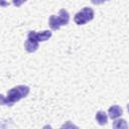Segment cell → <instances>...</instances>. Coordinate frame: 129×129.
Wrapping results in <instances>:
<instances>
[{"label": "cell", "mask_w": 129, "mask_h": 129, "mask_svg": "<svg viewBox=\"0 0 129 129\" xmlns=\"http://www.w3.org/2000/svg\"><path fill=\"white\" fill-rule=\"evenodd\" d=\"M29 94V87L24 86V85H19L11 90L8 91L7 97H4L3 95L1 96V103L3 105H8L11 106L14 103L20 101L22 98H25Z\"/></svg>", "instance_id": "cell-1"}, {"label": "cell", "mask_w": 129, "mask_h": 129, "mask_svg": "<svg viewBox=\"0 0 129 129\" xmlns=\"http://www.w3.org/2000/svg\"><path fill=\"white\" fill-rule=\"evenodd\" d=\"M51 35H52V33H51V31H49V30H43V31H40V32L29 31L28 34H27V37L32 38V39H35V40H37L38 42H40V41L48 40V39L51 37Z\"/></svg>", "instance_id": "cell-2"}, {"label": "cell", "mask_w": 129, "mask_h": 129, "mask_svg": "<svg viewBox=\"0 0 129 129\" xmlns=\"http://www.w3.org/2000/svg\"><path fill=\"white\" fill-rule=\"evenodd\" d=\"M24 47H25V50L27 52H34L38 48V41L35 39L27 37V39L24 42Z\"/></svg>", "instance_id": "cell-3"}, {"label": "cell", "mask_w": 129, "mask_h": 129, "mask_svg": "<svg viewBox=\"0 0 129 129\" xmlns=\"http://www.w3.org/2000/svg\"><path fill=\"white\" fill-rule=\"evenodd\" d=\"M123 114V110L120 106L118 105H113L109 108L108 110V116L111 118V119H117L119 118L121 115Z\"/></svg>", "instance_id": "cell-4"}, {"label": "cell", "mask_w": 129, "mask_h": 129, "mask_svg": "<svg viewBox=\"0 0 129 129\" xmlns=\"http://www.w3.org/2000/svg\"><path fill=\"white\" fill-rule=\"evenodd\" d=\"M58 19H59V22L62 25H67L70 21V14L69 12L66 10V9H60L59 12H58V15H57Z\"/></svg>", "instance_id": "cell-5"}, {"label": "cell", "mask_w": 129, "mask_h": 129, "mask_svg": "<svg viewBox=\"0 0 129 129\" xmlns=\"http://www.w3.org/2000/svg\"><path fill=\"white\" fill-rule=\"evenodd\" d=\"M48 24H49V27L51 30H57L61 26L59 19L56 15H50V17L48 19Z\"/></svg>", "instance_id": "cell-6"}, {"label": "cell", "mask_w": 129, "mask_h": 129, "mask_svg": "<svg viewBox=\"0 0 129 129\" xmlns=\"http://www.w3.org/2000/svg\"><path fill=\"white\" fill-rule=\"evenodd\" d=\"M96 121L99 125H105L108 122V115L104 111H98L96 114Z\"/></svg>", "instance_id": "cell-7"}, {"label": "cell", "mask_w": 129, "mask_h": 129, "mask_svg": "<svg viewBox=\"0 0 129 129\" xmlns=\"http://www.w3.org/2000/svg\"><path fill=\"white\" fill-rule=\"evenodd\" d=\"M74 20H75V22L78 25H83V24H85V23L88 22V20L86 19L85 15H84V13L82 11H79L78 13H76V15L74 17Z\"/></svg>", "instance_id": "cell-8"}, {"label": "cell", "mask_w": 129, "mask_h": 129, "mask_svg": "<svg viewBox=\"0 0 129 129\" xmlns=\"http://www.w3.org/2000/svg\"><path fill=\"white\" fill-rule=\"evenodd\" d=\"M81 11L84 13V15H85L86 19L88 20V22L91 21V20H93L95 13H94V10H93L92 8H90V7H84Z\"/></svg>", "instance_id": "cell-9"}, {"label": "cell", "mask_w": 129, "mask_h": 129, "mask_svg": "<svg viewBox=\"0 0 129 129\" xmlns=\"http://www.w3.org/2000/svg\"><path fill=\"white\" fill-rule=\"evenodd\" d=\"M127 127L128 125L124 119H118L113 123V128H127Z\"/></svg>", "instance_id": "cell-10"}, {"label": "cell", "mask_w": 129, "mask_h": 129, "mask_svg": "<svg viewBox=\"0 0 129 129\" xmlns=\"http://www.w3.org/2000/svg\"><path fill=\"white\" fill-rule=\"evenodd\" d=\"M24 2H26V0H12L13 5L16 6V7H20Z\"/></svg>", "instance_id": "cell-11"}, {"label": "cell", "mask_w": 129, "mask_h": 129, "mask_svg": "<svg viewBox=\"0 0 129 129\" xmlns=\"http://www.w3.org/2000/svg\"><path fill=\"white\" fill-rule=\"evenodd\" d=\"M91 1H92V3L95 4V5H99V4H102V3L105 2V0H91Z\"/></svg>", "instance_id": "cell-12"}, {"label": "cell", "mask_w": 129, "mask_h": 129, "mask_svg": "<svg viewBox=\"0 0 129 129\" xmlns=\"http://www.w3.org/2000/svg\"><path fill=\"white\" fill-rule=\"evenodd\" d=\"M127 110H128V112H129V104L127 105Z\"/></svg>", "instance_id": "cell-13"}, {"label": "cell", "mask_w": 129, "mask_h": 129, "mask_svg": "<svg viewBox=\"0 0 129 129\" xmlns=\"http://www.w3.org/2000/svg\"><path fill=\"white\" fill-rule=\"evenodd\" d=\"M105 1H109V0H105Z\"/></svg>", "instance_id": "cell-14"}]
</instances>
